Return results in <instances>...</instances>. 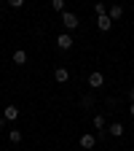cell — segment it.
I'll use <instances>...</instances> for the list:
<instances>
[{"label":"cell","instance_id":"cell-9","mask_svg":"<svg viewBox=\"0 0 134 151\" xmlns=\"http://www.w3.org/2000/svg\"><path fill=\"white\" fill-rule=\"evenodd\" d=\"M16 116H19V108H13V105H8V108H6V119H8V122H13Z\"/></svg>","mask_w":134,"mask_h":151},{"label":"cell","instance_id":"cell-2","mask_svg":"<svg viewBox=\"0 0 134 151\" xmlns=\"http://www.w3.org/2000/svg\"><path fill=\"white\" fill-rule=\"evenodd\" d=\"M72 43H75V41H72V38H70L67 32H62L59 38H56V46H59L62 51H70V49H72Z\"/></svg>","mask_w":134,"mask_h":151},{"label":"cell","instance_id":"cell-8","mask_svg":"<svg viewBox=\"0 0 134 151\" xmlns=\"http://www.w3.org/2000/svg\"><path fill=\"white\" fill-rule=\"evenodd\" d=\"M13 62H16V65H24V62H27V51H22V49L13 51Z\"/></svg>","mask_w":134,"mask_h":151},{"label":"cell","instance_id":"cell-14","mask_svg":"<svg viewBox=\"0 0 134 151\" xmlns=\"http://www.w3.org/2000/svg\"><path fill=\"white\" fill-rule=\"evenodd\" d=\"M94 127L102 129V127H105V119H102V116H94Z\"/></svg>","mask_w":134,"mask_h":151},{"label":"cell","instance_id":"cell-7","mask_svg":"<svg viewBox=\"0 0 134 151\" xmlns=\"http://www.w3.org/2000/svg\"><path fill=\"white\" fill-rule=\"evenodd\" d=\"M54 78L59 81V84H65V81L70 78V70H67V68H56V73H54Z\"/></svg>","mask_w":134,"mask_h":151},{"label":"cell","instance_id":"cell-4","mask_svg":"<svg viewBox=\"0 0 134 151\" xmlns=\"http://www.w3.org/2000/svg\"><path fill=\"white\" fill-rule=\"evenodd\" d=\"M107 16L113 19V22H118V19L123 16V6H110L107 8Z\"/></svg>","mask_w":134,"mask_h":151},{"label":"cell","instance_id":"cell-13","mask_svg":"<svg viewBox=\"0 0 134 151\" xmlns=\"http://www.w3.org/2000/svg\"><path fill=\"white\" fill-rule=\"evenodd\" d=\"M94 11L102 16V14H107V6H105V3H97V6H94Z\"/></svg>","mask_w":134,"mask_h":151},{"label":"cell","instance_id":"cell-1","mask_svg":"<svg viewBox=\"0 0 134 151\" xmlns=\"http://www.w3.org/2000/svg\"><path fill=\"white\" fill-rule=\"evenodd\" d=\"M62 24H65L67 30H75V27H78V16H75L72 11H65V14H62Z\"/></svg>","mask_w":134,"mask_h":151},{"label":"cell","instance_id":"cell-17","mask_svg":"<svg viewBox=\"0 0 134 151\" xmlns=\"http://www.w3.org/2000/svg\"><path fill=\"white\" fill-rule=\"evenodd\" d=\"M129 97H131V103H134V89H131V94H129Z\"/></svg>","mask_w":134,"mask_h":151},{"label":"cell","instance_id":"cell-16","mask_svg":"<svg viewBox=\"0 0 134 151\" xmlns=\"http://www.w3.org/2000/svg\"><path fill=\"white\" fill-rule=\"evenodd\" d=\"M129 113H131V116H134V103H131V105H129Z\"/></svg>","mask_w":134,"mask_h":151},{"label":"cell","instance_id":"cell-15","mask_svg":"<svg viewBox=\"0 0 134 151\" xmlns=\"http://www.w3.org/2000/svg\"><path fill=\"white\" fill-rule=\"evenodd\" d=\"M8 6H13V8H22V6H24V0H8Z\"/></svg>","mask_w":134,"mask_h":151},{"label":"cell","instance_id":"cell-5","mask_svg":"<svg viewBox=\"0 0 134 151\" xmlns=\"http://www.w3.org/2000/svg\"><path fill=\"white\" fill-rule=\"evenodd\" d=\"M102 84H105V76H102V73H91V76H89V86L97 89V86H102Z\"/></svg>","mask_w":134,"mask_h":151},{"label":"cell","instance_id":"cell-11","mask_svg":"<svg viewBox=\"0 0 134 151\" xmlns=\"http://www.w3.org/2000/svg\"><path fill=\"white\" fill-rule=\"evenodd\" d=\"M8 140L11 143H19V140H22V132H19V129H11L8 132Z\"/></svg>","mask_w":134,"mask_h":151},{"label":"cell","instance_id":"cell-3","mask_svg":"<svg viewBox=\"0 0 134 151\" xmlns=\"http://www.w3.org/2000/svg\"><path fill=\"white\" fill-rule=\"evenodd\" d=\"M97 27H99L102 32H107V30L113 27V19H110L107 14H102V16H97Z\"/></svg>","mask_w":134,"mask_h":151},{"label":"cell","instance_id":"cell-10","mask_svg":"<svg viewBox=\"0 0 134 151\" xmlns=\"http://www.w3.org/2000/svg\"><path fill=\"white\" fill-rule=\"evenodd\" d=\"M110 132H113L116 138H121V135H123V124H118V122H116V124H110Z\"/></svg>","mask_w":134,"mask_h":151},{"label":"cell","instance_id":"cell-6","mask_svg":"<svg viewBox=\"0 0 134 151\" xmlns=\"http://www.w3.org/2000/svg\"><path fill=\"white\" fill-rule=\"evenodd\" d=\"M94 143H97V138H94V135H89V132H86V135H81V148H94Z\"/></svg>","mask_w":134,"mask_h":151},{"label":"cell","instance_id":"cell-12","mask_svg":"<svg viewBox=\"0 0 134 151\" xmlns=\"http://www.w3.org/2000/svg\"><path fill=\"white\" fill-rule=\"evenodd\" d=\"M51 6H54V11L65 14V0H51Z\"/></svg>","mask_w":134,"mask_h":151}]
</instances>
